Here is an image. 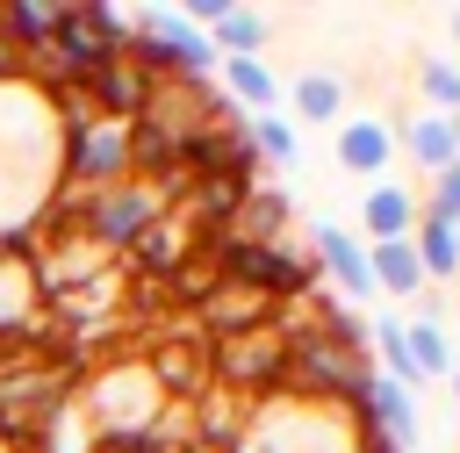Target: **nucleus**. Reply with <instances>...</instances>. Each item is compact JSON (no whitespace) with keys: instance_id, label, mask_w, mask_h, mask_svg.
<instances>
[{"instance_id":"12","label":"nucleus","mask_w":460,"mask_h":453,"mask_svg":"<svg viewBox=\"0 0 460 453\" xmlns=\"http://www.w3.org/2000/svg\"><path fill=\"white\" fill-rule=\"evenodd\" d=\"M367 266H374V288H381V295H417V288H431L424 266H417V252H410V237L367 244Z\"/></svg>"},{"instance_id":"16","label":"nucleus","mask_w":460,"mask_h":453,"mask_svg":"<svg viewBox=\"0 0 460 453\" xmlns=\"http://www.w3.org/2000/svg\"><path fill=\"white\" fill-rule=\"evenodd\" d=\"M395 144H402L424 173H446V165L460 158V151H453V122H446V115H417V122H402V137H395Z\"/></svg>"},{"instance_id":"9","label":"nucleus","mask_w":460,"mask_h":453,"mask_svg":"<svg viewBox=\"0 0 460 453\" xmlns=\"http://www.w3.org/2000/svg\"><path fill=\"white\" fill-rule=\"evenodd\" d=\"M129 252H137L144 280H172V273L194 259V223H187V216H158V223H151V230H144Z\"/></svg>"},{"instance_id":"22","label":"nucleus","mask_w":460,"mask_h":453,"mask_svg":"<svg viewBox=\"0 0 460 453\" xmlns=\"http://www.w3.org/2000/svg\"><path fill=\"white\" fill-rule=\"evenodd\" d=\"M424 216H446V223H460V158H453L446 173H431V201H424Z\"/></svg>"},{"instance_id":"23","label":"nucleus","mask_w":460,"mask_h":453,"mask_svg":"<svg viewBox=\"0 0 460 453\" xmlns=\"http://www.w3.org/2000/svg\"><path fill=\"white\" fill-rule=\"evenodd\" d=\"M446 29H453V50H460V14H446Z\"/></svg>"},{"instance_id":"7","label":"nucleus","mask_w":460,"mask_h":453,"mask_svg":"<svg viewBox=\"0 0 460 453\" xmlns=\"http://www.w3.org/2000/svg\"><path fill=\"white\" fill-rule=\"evenodd\" d=\"M388 158H395V129H388V122H374V115H345V122H338V165H345V173L381 180Z\"/></svg>"},{"instance_id":"26","label":"nucleus","mask_w":460,"mask_h":453,"mask_svg":"<svg viewBox=\"0 0 460 453\" xmlns=\"http://www.w3.org/2000/svg\"><path fill=\"white\" fill-rule=\"evenodd\" d=\"M0 453H7V439H0Z\"/></svg>"},{"instance_id":"21","label":"nucleus","mask_w":460,"mask_h":453,"mask_svg":"<svg viewBox=\"0 0 460 453\" xmlns=\"http://www.w3.org/2000/svg\"><path fill=\"white\" fill-rule=\"evenodd\" d=\"M417 86H424L431 115H460V65L453 58H424L417 65Z\"/></svg>"},{"instance_id":"24","label":"nucleus","mask_w":460,"mask_h":453,"mask_svg":"<svg viewBox=\"0 0 460 453\" xmlns=\"http://www.w3.org/2000/svg\"><path fill=\"white\" fill-rule=\"evenodd\" d=\"M446 381H453V403H460V367H453V374H446Z\"/></svg>"},{"instance_id":"14","label":"nucleus","mask_w":460,"mask_h":453,"mask_svg":"<svg viewBox=\"0 0 460 453\" xmlns=\"http://www.w3.org/2000/svg\"><path fill=\"white\" fill-rule=\"evenodd\" d=\"M50 29H58V0H0V43H29V50H43L50 43Z\"/></svg>"},{"instance_id":"15","label":"nucleus","mask_w":460,"mask_h":453,"mask_svg":"<svg viewBox=\"0 0 460 453\" xmlns=\"http://www.w3.org/2000/svg\"><path fill=\"white\" fill-rule=\"evenodd\" d=\"M216 72H223V86H230V101H244V108H259V115H273V101H280V79L266 72V58H223Z\"/></svg>"},{"instance_id":"8","label":"nucleus","mask_w":460,"mask_h":453,"mask_svg":"<svg viewBox=\"0 0 460 453\" xmlns=\"http://www.w3.org/2000/svg\"><path fill=\"white\" fill-rule=\"evenodd\" d=\"M359 230H367V244H395V237H410V230H417V194L395 187V180H374L367 201H359Z\"/></svg>"},{"instance_id":"10","label":"nucleus","mask_w":460,"mask_h":453,"mask_svg":"<svg viewBox=\"0 0 460 453\" xmlns=\"http://www.w3.org/2000/svg\"><path fill=\"white\" fill-rule=\"evenodd\" d=\"M410 252H417L424 280H460V244H453V223H446V216H424V209H417Z\"/></svg>"},{"instance_id":"13","label":"nucleus","mask_w":460,"mask_h":453,"mask_svg":"<svg viewBox=\"0 0 460 453\" xmlns=\"http://www.w3.org/2000/svg\"><path fill=\"white\" fill-rule=\"evenodd\" d=\"M402 345H410V367H417V381H438V374H453L460 360H453V338H446V324L438 316H417V324H402Z\"/></svg>"},{"instance_id":"4","label":"nucleus","mask_w":460,"mask_h":453,"mask_svg":"<svg viewBox=\"0 0 460 453\" xmlns=\"http://www.w3.org/2000/svg\"><path fill=\"white\" fill-rule=\"evenodd\" d=\"M86 237L101 244V252H122V244H137L158 216H165V194L151 187V180H122V187H101V194H86Z\"/></svg>"},{"instance_id":"19","label":"nucleus","mask_w":460,"mask_h":453,"mask_svg":"<svg viewBox=\"0 0 460 453\" xmlns=\"http://www.w3.org/2000/svg\"><path fill=\"white\" fill-rule=\"evenodd\" d=\"M367 338H374V352H381V367H374V374H388V381L417 388V367H410V345H402V316H374V324H367Z\"/></svg>"},{"instance_id":"5","label":"nucleus","mask_w":460,"mask_h":453,"mask_svg":"<svg viewBox=\"0 0 460 453\" xmlns=\"http://www.w3.org/2000/svg\"><path fill=\"white\" fill-rule=\"evenodd\" d=\"M352 424L381 431V439H388V446H402V453H410V446H417V431H424V424H417V395H410L402 381H388V374H374V381L359 388Z\"/></svg>"},{"instance_id":"6","label":"nucleus","mask_w":460,"mask_h":453,"mask_svg":"<svg viewBox=\"0 0 460 453\" xmlns=\"http://www.w3.org/2000/svg\"><path fill=\"white\" fill-rule=\"evenodd\" d=\"M309 259H316L352 302H374V295H381V288H374V266H367V244L345 237L338 223H316V230H309Z\"/></svg>"},{"instance_id":"18","label":"nucleus","mask_w":460,"mask_h":453,"mask_svg":"<svg viewBox=\"0 0 460 453\" xmlns=\"http://www.w3.org/2000/svg\"><path fill=\"white\" fill-rule=\"evenodd\" d=\"M144 367H151L158 395H165V388H180V395H201V388H208V367H201V352H194V345H165V352H158V360H144Z\"/></svg>"},{"instance_id":"3","label":"nucleus","mask_w":460,"mask_h":453,"mask_svg":"<svg viewBox=\"0 0 460 453\" xmlns=\"http://www.w3.org/2000/svg\"><path fill=\"white\" fill-rule=\"evenodd\" d=\"M208 381L230 388V395H259V403L280 395V381H288V345H280V331L259 324V331L216 338V367H208Z\"/></svg>"},{"instance_id":"1","label":"nucleus","mask_w":460,"mask_h":453,"mask_svg":"<svg viewBox=\"0 0 460 453\" xmlns=\"http://www.w3.org/2000/svg\"><path fill=\"white\" fill-rule=\"evenodd\" d=\"M65 122V194H101V187H122L129 173H137V151H129V122H115V115H93L79 93H72V108L58 115Z\"/></svg>"},{"instance_id":"2","label":"nucleus","mask_w":460,"mask_h":453,"mask_svg":"<svg viewBox=\"0 0 460 453\" xmlns=\"http://www.w3.org/2000/svg\"><path fill=\"white\" fill-rule=\"evenodd\" d=\"M86 417H93V431L101 439H129V431H151L158 424V410H165V395H158V381H151V367L144 360H115V367H101L93 381H86Z\"/></svg>"},{"instance_id":"17","label":"nucleus","mask_w":460,"mask_h":453,"mask_svg":"<svg viewBox=\"0 0 460 453\" xmlns=\"http://www.w3.org/2000/svg\"><path fill=\"white\" fill-rule=\"evenodd\" d=\"M295 115H302V122H345V86H338V72H302V79H295Z\"/></svg>"},{"instance_id":"25","label":"nucleus","mask_w":460,"mask_h":453,"mask_svg":"<svg viewBox=\"0 0 460 453\" xmlns=\"http://www.w3.org/2000/svg\"><path fill=\"white\" fill-rule=\"evenodd\" d=\"M453 244H460V223H453Z\"/></svg>"},{"instance_id":"11","label":"nucleus","mask_w":460,"mask_h":453,"mask_svg":"<svg viewBox=\"0 0 460 453\" xmlns=\"http://www.w3.org/2000/svg\"><path fill=\"white\" fill-rule=\"evenodd\" d=\"M266 36H273V29H266V14H259V7H237V0H230V7L216 14V29H208L216 58H259V50H266Z\"/></svg>"},{"instance_id":"20","label":"nucleus","mask_w":460,"mask_h":453,"mask_svg":"<svg viewBox=\"0 0 460 453\" xmlns=\"http://www.w3.org/2000/svg\"><path fill=\"white\" fill-rule=\"evenodd\" d=\"M244 137H252V151H259V158H273V165H295V158H302V137L288 129V115H252V122H244Z\"/></svg>"}]
</instances>
